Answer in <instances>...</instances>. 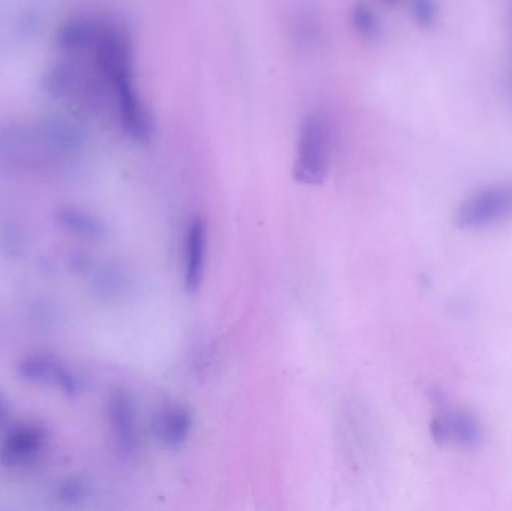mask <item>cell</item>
<instances>
[{
	"label": "cell",
	"instance_id": "obj_5",
	"mask_svg": "<svg viewBox=\"0 0 512 511\" xmlns=\"http://www.w3.org/2000/svg\"><path fill=\"white\" fill-rule=\"evenodd\" d=\"M207 227L201 218L189 222L183 251V284L188 294H197L203 285L207 263Z\"/></svg>",
	"mask_w": 512,
	"mask_h": 511
},
{
	"label": "cell",
	"instance_id": "obj_8",
	"mask_svg": "<svg viewBox=\"0 0 512 511\" xmlns=\"http://www.w3.org/2000/svg\"><path fill=\"white\" fill-rule=\"evenodd\" d=\"M111 416L116 426L117 438L125 453L134 455L138 449L137 428H135L134 411L126 396H116L111 402Z\"/></svg>",
	"mask_w": 512,
	"mask_h": 511
},
{
	"label": "cell",
	"instance_id": "obj_4",
	"mask_svg": "<svg viewBox=\"0 0 512 511\" xmlns=\"http://www.w3.org/2000/svg\"><path fill=\"white\" fill-rule=\"evenodd\" d=\"M430 434L442 446L456 444L463 449H477L484 440L483 426L468 411L439 414L430 423Z\"/></svg>",
	"mask_w": 512,
	"mask_h": 511
},
{
	"label": "cell",
	"instance_id": "obj_6",
	"mask_svg": "<svg viewBox=\"0 0 512 511\" xmlns=\"http://www.w3.org/2000/svg\"><path fill=\"white\" fill-rule=\"evenodd\" d=\"M192 420L188 408L180 404H167L156 413V438L168 449H180L191 435Z\"/></svg>",
	"mask_w": 512,
	"mask_h": 511
},
{
	"label": "cell",
	"instance_id": "obj_9",
	"mask_svg": "<svg viewBox=\"0 0 512 511\" xmlns=\"http://www.w3.org/2000/svg\"><path fill=\"white\" fill-rule=\"evenodd\" d=\"M409 17L421 30H432L441 20V5L438 0H408Z\"/></svg>",
	"mask_w": 512,
	"mask_h": 511
},
{
	"label": "cell",
	"instance_id": "obj_2",
	"mask_svg": "<svg viewBox=\"0 0 512 511\" xmlns=\"http://www.w3.org/2000/svg\"><path fill=\"white\" fill-rule=\"evenodd\" d=\"M334 128L322 110H310L298 123L292 176L304 186H319L327 180L333 164Z\"/></svg>",
	"mask_w": 512,
	"mask_h": 511
},
{
	"label": "cell",
	"instance_id": "obj_10",
	"mask_svg": "<svg viewBox=\"0 0 512 511\" xmlns=\"http://www.w3.org/2000/svg\"><path fill=\"white\" fill-rule=\"evenodd\" d=\"M382 5L388 6V8H396L400 3L405 2V0H379Z\"/></svg>",
	"mask_w": 512,
	"mask_h": 511
},
{
	"label": "cell",
	"instance_id": "obj_3",
	"mask_svg": "<svg viewBox=\"0 0 512 511\" xmlns=\"http://www.w3.org/2000/svg\"><path fill=\"white\" fill-rule=\"evenodd\" d=\"M512 219V183H495L466 197L454 222L460 230L481 231Z\"/></svg>",
	"mask_w": 512,
	"mask_h": 511
},
{
	"label": "cell",
	"instance_id": "obj_1",
	"mask_svg": "<svg viewBox=\"0 0 512 511\" xmlns=\"http://www.w3.org/2000/svg\"><path fill=\"white\" fill-rule=\"evenodd\" d=\"M87 41L117 125L132 143L149 146L156 138V120L137 83L131 36L122 27L101 24L93 27Z\"/></svg>",
	"mask_w": 512,
	"mask_h": 511
},
{
	"label": "cell",
	"instance_id": "obj_7",
	"mask_svg": "<svg viewBox=\"0 0 512 511\" xmlns=\"http://www.w3.org/2000/svg\"><path fill=\"white\" fill-rule=\"evenodd\" d=\"M346 23L352 35L366 45H378L384 39L385 26L379 12L366 0L349 5Z\"/></svg>",
	"mask_w": 512,
	"mask_h": 511
}]
</instances>
